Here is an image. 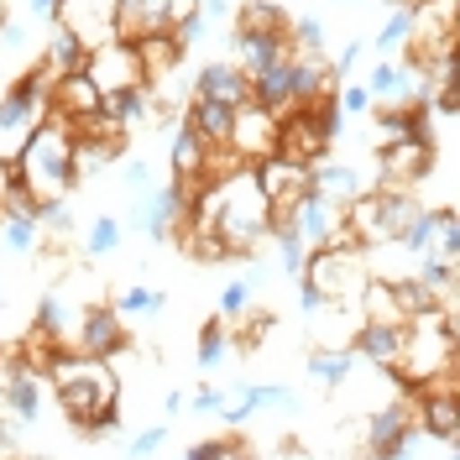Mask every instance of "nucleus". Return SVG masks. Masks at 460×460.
<instances>
[{
    "label": "nucleus",
    "mask_w": 460,
    "mask_h": 460,
    "mask_svg": "<svg viewBox=\"0 0 460 460\" xmlns=\"http://www.w3.org/2000/svg\"><path fill=\"white\" fill-rule=\"evenodd\" d=\"M16 168L37 199H63L74 189V126L58 115H42L16 152Z\"/></svg>",
    "instance_id": "nucleus-2"
},
{
    "label": "nucleus",
    "mask_w": 460,
    "mask_h": 460,
    "mask_svg": "<svg viewBox=\"0 0 460 460\" xmlns=\"http://www.w3.org/2000/svg\"><path fill=\"white\" fill-rule=\"evenodd\" d=\"M42 393H48V376H42V372H16V376H11V387L0 393V402H5V413H11V419L31 424V419L42 413Z\"/></svg>",
    "instance_id": "nucleus-22"
},
{
    "label": "nucleus",
    "mask_w": 460,
    "mask_h": 460,
    "mask_svg": "<svg viewBox=\"0 0 460 460\" xmlns=\"http://www.w3.org/2000/svg\"><path fill=\"white\" fill-rule=\"evenodd\" d=\"M367 278H372L367 246H309L304 272H298V283L314 288L319 298H350V304H356Z\"/></svg>",
    "instance_id": "nucleus-3"
},
{
    "label": "nucleus",
    "mask_w": 460,
    "mask_h": 460,
    "mask_svg": "<svg viewBox=\"0 0 460 460\" xmlns=\"http://www.w3.org/2000/svg\"><path fill=\"white\" fill-rule=\"evenodd\" d=\"M204 137L194 126H178L172 131V146H168V168L172 178H183V183H199V168H204Z\"/></svg>",
    "instance_id": "nucleus-24"
},
{
    "label": "nucleus",
    "mask_w": 460,
    "mask_h": 460,
    "mask_svg": "<svg viewBox=\"0 0 460 460\" xmlns=\"http://www.w3.org/2000/svg\"><path fill=\"white\" fill-rule=\"evenodd\" d=\"M356 361H361V356H356L350 345H335V350H330V345H314V350H309V376H314V382H324V387L335 393L345 376L356 372Z\"/></svg>",
    "instance_id": "nucleus-26"
},
{
    "label": "nucleus",
    "mask_w": 460,
    "mask_h": 460,
    "mask_svg": "<svg viewBox=\"0 0 460 460\" xmlns=\"http://www.w3.org/2000/svg\"><path fill=\"white\" fill-rule=\"evenodd\" d=\"M288 48H293V53H319V48H324V22H319V16L288 22Z\"/></svg>",
    "instance_id": "nucleus-35"
},
{
    "label": "nucleus",
    "mask_w": 460,
    "mask_h": 460,
    "mask_svg": "<svg viewBox=\"0 0 460 460\" xmlns=\"http://www.w3.org/2000/svg\"><path fill=\"white\" fill-rule=\"evenodd\" d=\"M356 309H361V319H372V324H408L398 283H387V278H367L361 293H356Z\"/></svg>",
    "instance_id": "nucleus-20"
},
{
    "label": "nucleus",
    "mask_w": 460,
    "mask_h": 460,
    "mask_svg": "<svg viewBox=\"0 0 460 460\" xmlns=\"http://www.w3.org/2000/svg\"><path fill=\"white\" fill-rule=\"evenodd\" d=\"M163 439H168L163 424H157V429H142L137 439H131V456H157V450H163Z\"/></svg>",
    "instance_id": "nucleus-42"
},
{
    "label": "nucleus",
    "mask_w": 460,
    "mask_h": 460,
    "mask_svg": "<svg viewBox=\"0 0 460 460\" xmlns=\"http://www.w3.org/2000/svg\"><path fill=\"white\" fill-rule=\"evenodd\" d=\"M131 48L142 58V74L146 84H157V79H172V68L183 63V42H178V31H146V37H131Z\"/></svg>",
    "instance_id": "nucleus-14"
},
{
    "label": "nucleus",
    "mask_w": 460,
    "mask_h": 460,
    "mask_svg": "<svg viewBox=\"0 0 460 460\" xmlns=\"http://www.w3.org/2000/svg\"><path fill=\"white\" fill-rule=\"evenodd\" d=\"M0 456H16V429L11 424H0Z\"/></svg>",
    "instance_id": "nucleus-48"
},
{
    "label": "nucleus",
    "mask_w": 460,
    "mask_h": 460,
    "mask_svg": "<svg viewBox=\"0 0 460 460\" xmlns=\"http://www.w3.org/2000/svg\"><path fill=\"white\" fill-rule=\"evenodd\" d=\"M53 27H63L68 37H79L84 53H89V48L120 37V0H58Z\"/></svg>",
    "instance_id": "nucleus-5"
},
{
    "label": "nucleus",
    "mask_w": 460,
    "mask_h": 460,
    "mask_svg": "<svg viewBox=\"0 0 460 460\" xmlns=\"http://www.w3.org/2000/svg\"><path fill=\"white\" fill-rule=\"evenodd\" d=\"M350 350H356L361 361H372V367H393L402 356V324H372V319H361Z\"/></svg>",
    "instance_id": "nucleus-21"
},
{
    "label": "nucleus",
    "mask_w": 460,
    "mask_h": 460,
    "mask_svg": "<svg viewBox=\"0 0 460 460\" xmlns=\"http://www.w3.org/2000/svg\"><path fill=\"white\" fill-rule=\"evenodd\" d=\"M126 142H111V137H89V131H74V183H89L100 172L120 163Z\"/></svg>",
    "instance_id": "nucleus-19"
},
{
    "label": "nucleus",
    "mask_w": 460,
    "mask_h": 460,
    "mask_svg": "<svg viewBox=\"0 0 460 460\" xmlns=\"http://www.w3.org/2000/svg\"><path fill=\"white\" fill-rule=\"evenodd\" d=\"M163 304H168V298H163L157 288H142V283H126L111 298V309L120 319H152V314H163Z\"/></svg>",
    "instance_id": "nucleus-29"
},
{
    "label": "nucleus",
    "mask_w": 460,
    "mask_h": 460,
    "mask_svg": "<svg viewBox=\"0 0 460 460\" xmlns=\"http://www.w3.org/2000/svg\"><path fill=\"white\" fill-rule=\"evenodd\" d=\"M100 111H105L115 126L131 137L137 126H146V120H152L157 100H152V84H131V89H115V94H105V100H100Z\"/></svg>",
    "instance_id": "nucleus-18"
},
{
    "label": "nucleus",
    "mask_w": 460,
    "mask_h": 460,
    "mask_svg": "<svg viewBox=\"0 0 460 460\" xmlns=\"http://www.w3.org/2000/svg\"><path fill=\"white\" fill-rule=\"evenodd\" d=\"M413 413L439 445L460 439V393H413Z\"/></svg>",
    "instance_id": "nucleus-15"
},
{
    "label": "nucleus",
    "mask_w": 460,
    "mask_h": 460,
    "mask_svg": "<svg viewBox=\"0 0 460 460\" xmlns=\"http://www.w3.org/2000/svg\"><path fill=\"white\" fill-rule=\"evenodd\" d=\"M335 111H341L345 120H361V115L372 111V94H367V84H335Z\"/></svg>",
    "instance_id": "nucleus-38"
},
{
    "label": "nucleus",
    "mask_w": 460,
    "mask_h": 460,
    "mask_svg": "<svg viewBox=\"0 0 460 460\" xmlns=\"http://www.w3.org/2000/svg\"><path fill=\"white\" fill-rule=\"evenodd\" d=\"M246 304H252V278H241V283H230L226 293H220V319H235Z\"/></svg>",
    "instance_id": "nucleus-39"
},
{
    "label": "nucleus",
    "mask_w": 460,
    "mask_h": 460,
    "mask_svg": "<svg viewBox=\"0 0 460 460\" xmlns=\"http://www.w3.org/2000/svg\"><path fill=\"white\" fill-rule=\"evenodd\" d=\"M37 324L48 330V335H58V341H68L74 335V324H79V309L68 304V293H42V304H37Z\"/></svg>",
    "instance_id": "nucleus-30"
},
{
    "label": "nucleus",
    "mask_w": 460,
    "mask_h": 460,
    "mask_svg": "<svg viewBox=\"0 0 460 460\" xmlns=\"http://www.w3.org/2000/svg\"><path fill=\"white\" fill-rule=\"evenodd\" d=\"M356 63H361V42H345V48H341V58H335L330 68H335V79H345V74H350Z\"/></svg>",
    "instance_id": "nucleus-43"
},
{
    "label": "nucleus",
    "mask_w": 460,
    "mask_h": 460,
    "mask_svg": "<svg viewBox=\"0 0 460 460\" xmlns=\"http://www.w3.org/2000/svg\"><path fill=\"white\" fill-rule=\"evenodd\" d=\"M194 367H199V372H220V367H230V324L226 319H204L199 324Z\"/></svg>",
    "instance_id": "nucleus-27"
},
{
    "label": "nucleus",
    "mask_w": 460,
    "mask_h": 460,
    "mask_svg": "<svg viewBox=\"0 0 460 460\" xmlns=\"http://www.w3.org/2000/svg\"><path fill=\"white\" fill-rule=\"evenodd\" d=\"M79 68H84L89 79H94V89H100V94H115V89L146 84V74H142V58H137V48H131V37H111V42H100V48H89Z\"/></svg>",
    "instance_id": "nucleus-6"
},
{
    "label": "nucleus",
    "mask_w": 460,
    "mask_h": 460,
    "mask_svg": "<svg viewBox=\"0 0 460 460\" xmlns=\"http://www.w3.org/2000/svg\"><path fill=\"white\" fill-rule=\"evenodd\" d=\"M272 456L293 460V456H304V445H298V439H278V445H272Z\"/></svg>",
    "instance_id": "nucleus-45"
},
{
    "label": "nucleus",
    "mask_w": 460,
    "mask_h": 460,
    "mask_svg": "<svg viewBox=\"0 0 460 460\" xmlns=\"http://www.w3.org/2000/svg\"><path fill=\"white\" fill-rule=\"evenodd\" d=\"M408 42H413V5H393L387 27H376V53H382V58H398Z\"/></svg>",
    "instance_id": "nucleus-31"
},
{
    "label": "nucleus",
    "mask_w": 460,
    "mask_h": 460,
    "mask_svg": "<svg viewBox=\"0 0 460 460\" xmlns=\"http://www.w3.org/2000/svg\"><path fill=\"white\" fill-rule=\"evenodd\" d=\"M272 241H278V267H283L288 278H298L304 272V257H309V241L298 235V226H283V230H267Z\"/></svg>",
    "instance_id": "nucleus-32"
},
{
    "label": "nucleus",
    "mask_w": 460,
    "mask_h": 460,
    "mask_svg": "<svg viewBox=\"0 0 460 460\" xmlns=\"http://www.w3.org/2000/svg\"><path fill=\"white\" fill-rule=\"evenodd\" d=\"M68 345L84 350V356H120L126 350V319L115 314L111 304H84Z\"/></svg>",
    "instance_id": "nucleus-9"
},
{
    "label": "nucleus",
    "mask_w": 460,
    "mask_h": 460,
    "mask_svg": "<svg viewBox=\"0 0 460 460\" xmlns=\"http://www.w3.org/2000/svg\"><path fill=\"white\" fill-rule=\"evenodd\" d=\"M0 241H5V252L31 257V252L42 246V226H37L31 215H11V209H0Z\"/></svg>",
    "instance_id": "nucleus-28"
},
{
    "label": "nucleus",
    "mask_w": 460,
    "mask_h": 460,
    "mask_svg": "<svg viewBox=\"0 0 460 460\" xmlns=\"http://www.w3.org/2000/svg\"><path fill=\"white\" fill-rule=\"evenodd\" d=\"M42 58L53 63L58 74H68V68H79V63H84V42H79V37H68L63 27H53V31H48V48H42Z\"/></svg>",
    "instance_id": "nucleus-33"
},
{
    "label": "nucleus",
    "mask_w": 460,
    "mask_h": 460,
    "mask_svg": "<svg viewBox=\"0 0 460 460\" xmlns=\"http://www.w3.org/2000/svg\"><path fill=\"white\" fill-rule=\"evenodd\" d=\"M293 215H298V235L309 246H330V241H341V230H345V204H330L319 194H304Z\"/></svg>",
    "instance_id": "nucleus-13"
},
{
    "label": "nucleus",
    "mask_w": 460,
    "mask_h": 460,
    "mask_svg": "<svg viewBox=\"0 0 460 460\" xmlns=\"http://www.w3.org/2000/svg\"><path fill=\"white\" fill-rule=\"evenodd\" d=\"M434 157H439V146L424 142V137H398V142H382L376 146V183H387V189H413V183H424L434 172Z\"/></svg>",
    "instance_id": "nucleus-4"
},
{
    "label": "nucleus",
    "mask_w": 460,
    "mask_h": 460,
    "mask_svg": "<svg viewBox=\"0 0 460 460\" xmlns=\"http://www.w3.org/2000/svg\"><path fill=\"white\" fill-rule=\"evenodd\" d=\"M48 387L79 434H111L120 424V372L111 356L63 350L48 367Z\"/></svg>",
    "instance_id": "nucleus-1"
},
{
    "label": "nucleus",
    "mask_w": 460,
    "mask_h": 460,
    "mask_svg": "<svg viewBox=\"0 0 460 460\" xmlns=\"http://www.w3.org/2000/svg\"><path fill=\"white\" fill-rule=\"evenodd\" d=\"M252 172H257V183L272 209H298V199L309 194V178H314L309 163H293L283 152H267L261 163H252Z\"/></svg>",
    "instance_id": "nucleus-8"
},
{
    "label": "nucleus",
    "mask_w": 460,
    "mask_h": 460,
    "mask_svg": "<svg viewBox=\"0 0 460 460\" xmlns=\"http://www.w3.org/2000/svg\"><path fill=\"white\" fill-rule=\"evenodd\" d=\"M100 89H94V79H89L84 68H68V74H58L53 89H48V115H58V120H68V126H79L84 115L100 111Z\"/></svg>",
    "instance_id": "nucleus-11"
},
{
    "label": "nucleus",
    "mask_w": 460,
    "mask_h": 460,
    "mask_svg": "<svg viewBox=\"0 0 460 460\" xmlns=\"http://www.w3.org/2000/svg\"><path fill=\"white\" fill-rule=\"evenodd\" d=\"M189 408H194V413H220V408H226V387H199V393L189 398Z\"/></svg>",
    "instance_id": "nucleus-41"
},
{
    "label": "nucleus",
    "mask_w": 460,
    "mask_h": 460,
    "mask_svg": "<svg viewBox=\"0 0 460 460\" xmlns=\"http://www.w3.org/2000/svg\"><path fill=\"white\" fill-rule=\"evenodd\" d=\"M31 5V16H37V22H53V5L58 0H27Z\"/></svg>",
    "instance_id": "nucleus-46"
},
{
    "label": "nucleus",
    "mask_w": 460,
    "mask_h": 460,
    "mask_svg": "<svg viewBox=\"0 0 460 460\" xmlns=\"http://www.w3.org/2000/svg\"><path fill=\"white\" fill-rule=\"evenodd\" d=\"M163 413H168V419H178V413H183V393H178V387L163 398Z\"/></svg>",
    "instance_id": "nucleus-47"
},
{
    "label": "nucleus",
    "mask_w": 460,
    "mask_h": 460,
    "mask_svg": "<svg viewBox=\"0 0 460 460\" xmlns=\"http://www.w3.org/2000/svg\"><path fill=\"white\" fill-rule=\"evenodd\" d=\"M356 330H361V309L350 298H319L309 319H304V335L309 345H356Z\"/></svg>",
    "instance_id": "nucleus-10"
},
{
    "label": "nucleus",
    "mask_w": 460,
    "mask_h": 460,
    "mask_svg": "<svg viewBox=\"0 0 460 460\" xmlns=\"http://www.w3.org/2000/svg\"><path fill=\"white\" fill-rule=\"evenodd\" d=\"M120 5H131V0H120Z\"/></svg>",
    "instance_id": "nucleus-49"
},
{
    "label": "nucleus",
    "mask_w": 460,
    "mask_h": 460,
    "mask_svg": "<svg viewBox=\"0 0 460 460\" xmlns=\"http://www.w3.org/2000/svg\"><path fill=\"white\" fill-rule=\"evenodd\" d=\"M189 460H220V439H194L189 445Z\"/></svg>",
    "instance_id": "nucleus-44"
},
{
    "label": "nucleus",
    "mask_w": 460,
    "mask_h": 460,
    "mask_svg": "<svg viewBox=\"0 0 460 460\" xmlns=\"http://www.w3.org/2000/svg\"><path fill=\"white\" fill-rule=\"evenodd\" d=\"M398 89H402V63L382 58L372 68V79H367V94H372V100H398Z\"/></svg>",
    "instance_id": "nucleus-37"
},
{
    "label": "nucleus",
    "mask_w": 460,
    "mask_h": 460,
    "mask_svg": "<svg viewBox=\"0 0 460 460\" xmlns=\"http://www.w3.org/2000/svg\"><path fill=\"white\" fill-rule=\"evenodd\" d=\"M115 246H120V220H115V215H100L84 235V252L89 257H111Z\"/></svg>",
    "instance_id": "nucleus-36"
},
{
    "label": "nucleus",
    "mask_w": 460,
    "mask_h": 460,
    "mask_svg": "<svg viewBox=\"0 0 460 460\" xmlns=\"http://www.w3.org/2000/svg\"><path fill=\"white\" fill-rule=\"evenodd\" d=\"M194 100H220V105H241L252 100V79L230 63V58H209L194 74Z\"/></svg>",
    "instance_id": "nucleus-12"
},
{
    "label": "nucleus",
    "mask_w": 460,
    "mask_h": 460,
    "mask_svg": "<svg viewBox=\"0 0 460 460\" xmlns=\"http://www.w3.org/2000/svg\"><path fill=\"white\" fill-rule=\"evenodd\" d=\"M235 31H257V37H288V16L283 5H272V0H241L235 5Z\"/></svg>",
    "instance_id": "nucleus-23"
},
{
    "label": "nucleus",
    "mask_w": 460,
    "mask_h": 460,
    "mask_svg": "<svg viewBox=\"0 0 460 460\" xmlns=\"http://www.w3.org/2000/svg\"><path fill=\"white\" fill-rule=\"evenodd\" d=\"M37 226L48 230V241H68V235H74V215H68V204L63 199H42L37 204Z\"/></svg>",
    "instance_id": "nucleus-34"
},
{
    "label": "nucleus",
    "mask_w": 460,
    "mask_h": 460,
    "mask_svg": "<svg viewBox=\"0 0 460 460\" xmlns=\"http://www.w3.org/2000/svg\"><path fill=\"white\" fill-rule=\"evenodd\" d=\"M361 189H372L367 183V172H356L350 163H335V157H324V163H314V178H309V194H319V199L330 204H350Z\"/></svg>",
    "instance_id": "nucleus-17"
},
{
    "label": "nucleus",
    "mask_w": 460,
    "mask_h": 460,
    "mask_svg": "<svg viewBox=\"0 0 460 460\" xmlns=\"http://www.w3.org/2000/svg\"><path fill=\"white\" fill-rule=\"evenodd\" d=\"M120 183H126V194H146L152 189V168L142 157H131V163H120Z\"/></svg>",
    "instance_id": "nucleus-40"
},
{
    "label": "nucleus",
    "mask_w": 460,
    "mask_h": 460,
    "mask_svg": "<svg viewBox=\"0 0 460 460\" xmlns=\"http://www.w3.org/2000/svg\"><path fill=\"white\" fill-rule=\"evenodd\" d=\"M226 146L241 163H261L267 152H278V111H267L261 100H241L235 115H230Z\"/></svg>",
    "instance_id": "nucleus-7"
},
{
    "label": "nucleus",
    "mask_w": 460,
    "mask_h": 460,
    "mask_svg": "<svg viewBox=\"0 0 460 460\" xmlns=\"http://www.w3.org/2000/svg\"><path fill=\"white\" fill-rule=\"evenodd\" d=\"M235 37V68L246 74V79H257V74H267V68H278L293 48H288V37H257V31H230Z\"/></svg>",
    "instance_id": "nucleus-16"
},
{
    "label": "nucleus",
    "mask_w": 460,
    "mask_h": 460,
    "mask_svg": "<svg viewBox=\"0 0 460 460\" xmlns=\"http://www.w3.org/2000/svg\"><path fill=\"white\" fill-rule=\"evenodd\" d=\"M230 115H235V105H220V100H189L183 126H194L209 146H220L230 137Z\"/></svg>",
    "instance_id": "nucleus-25"
}]
</instances>
